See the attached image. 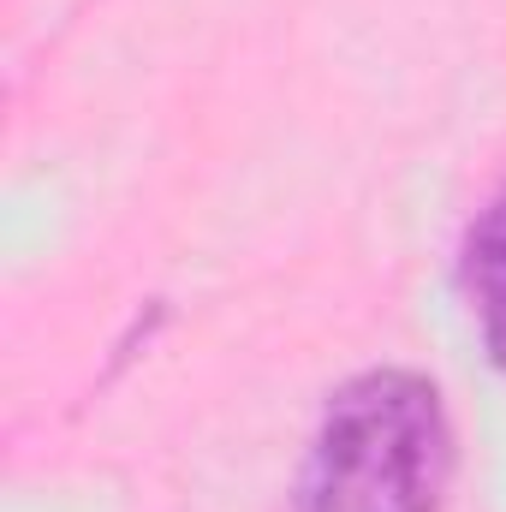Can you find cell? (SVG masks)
<instances>
[{"instance_id":"6da1fadb","label":"cell","mask_w":506,"mask_h":512,"mask_svg":"<svg viewBox=\"0 0 506 512\" xmlns=\"http://www.w3.org/2000/svg\"><path fill=\"white\" fill-rule=\"evenodd\" d=\"M453 477L441 387L417 370H364L316 423L298 512H435Z\"/></svg>"},{"instance_id":"7a4b0ae2","label":"cell","mask_w":506,"mask_h":512,"mask_svg":"<svg viewBox=\"0 0 506 512\" xmlns=\"http://www.w3.org/2000/svg\"><path fill=\"white\" fill-rule=\"evenodd\" d=\"M459 286L471 298V316H477V334H483L489 364L506 370V191L471 221V233H465Z\"/></svg>"}]
</instances>
